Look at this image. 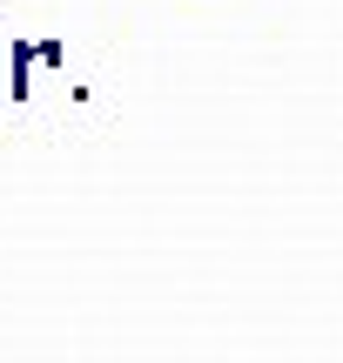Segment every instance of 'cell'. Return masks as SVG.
Segmentation results:
<instances>
[{"label":"cell","instance_id":"1","mask_svg":"<svg viewBox=\"0 0 343 363\" xmlns=\"http://www.w3.org/2000/svg\"><path fill=\"white\" fill-rule=\"evenodd\" d=\"M40 67H67V48H61V40H27V34H13V61H7V81H0V88H13V101H27Z\"/></svg>","mask_w":343,"mask_h":363}]
</instances>
